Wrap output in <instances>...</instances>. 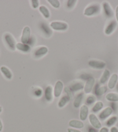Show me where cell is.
<instances>
[{
    "label": "cell",
    "instance_id": "1",
    "mask_svg": "<svg viewBox=\"0 0 118 132\" xmlns=\"http://www.w3.org/2000/svg\"><path fill=\"white\" fill-rule=\"evenodd\" d=\"M100 11V6L99 4H93L88 6L84 11V15L86 16H92L99 13Z\"/></svg>",
    "mask_w": 118,
    "mask_h": 132
},
{
    "label": "cell",
    "instance_id": "2",
    "mask_svg": "<svg viewBox=\"0 0 118 132\" xmlns=\"http://www.w3.org/2000/svg\"><path fill=\"white\" fill-rule=\"evenodd\" d=\"M51 28L56 31H65L68 28V24L65 22L53 21L51 24Z\"/></svg>",
    "mask_w": 118,
    "mask_h": 132
},
{
    "label": "cell",
    "instance_id": "3",
    "mask_svg": "<svg viewBox=\"0 0 118 132\" xmlns=\"http://www.w3.org/2000/svg\"><path fill=\"white\" fill-rule=\"evenodd\" d=\"M4 40H5L8 47L12 51H15L16 44L15 40L13 36L10 33H6L4 35Z\"/></svg>",
    "mask_w": 118,
    "mask_h": 132
},
{
    "label": "cell",
    "instance_id": "4",
    "mask_svg": "<svg viewBox=\"0 0 118 132\" xmlns=\"http://www.w3.org/2000/svg\"><path fill=\"white\" fill-rule=\"evenodd\" d=\"M31 35V29L28 26H25L23 30L22 36L20 38L22 43L23 44H27L30 40Z\"/></svg>",
    "mask_w": 118,
    "mask_h": 132
},
{
    "label": "cell",
    "instance_id": "5",
    "mask_svg": "<svg viewBox=\"0 0 118 132\" xmlns=\"http://www.w3.org/2000/svg\"><path fill=\"white\" fill-rule=\"evenodd\" d=\"M88 120L92 126L95 129H99L101 128V123L98 118L94 113H91L88 116Z\"/></svg>",
    "mask_w": 118,
    "mask_h": 132
},
{
    "label": "cell",
    "instance_id": "6",
    "mask_svg": "<svg viewBox=\"0 0 118 132\" xmlns=\"http://www.w3.org/2000/svg\"><path fill=\"white\" fill-rule=\"evenodd\" d=\"M95 84V79L93 77H90L84 86V92L86 94H89L92 92Z\"/></svg>",
    "mask_w": 118,
    "mask_h": 132
},
{
    "label": "cell",
    "instance_id": "7",
    "mask_svg": "<svg viewBox=\"0 0 118 132\" xmlns=\"http://www.w3.org/2000/svg\"><path fill=\"white\" fill-rule=\"evenodd\" d=\"M88 63L90 67L97 69H102L106 67V63L102 61L90 60Z\"/></svg>",
    "mask_w": 118,
    "mask_h": 132
},
{
    "label": "cell",
    "instance_id": "8",
    "mask_svg": "<svg viewBox=\"0 0 118 132\" xmlns=\"http://www.w3.org/2000/svg\"><path fill=\"white\" fill-rule=\"evenodd\" d=\"M113 111V110L112 108L110 107V106H108V107L105 108L100 113L99 117L102 120H105L112 114Z\"/></svg>",
    "mask_w": 118,
    "mask_h": 132
},
{
    "label": "cell",
    "instance_id": "9",
    "mask_svg": "<svg viewBox=\"0 0 118 132\" xmlns=\"http://www.w3.org/2000/svg\"><path fill=\"white\" fill-rule=\"evenodd\" d=\"M48 52V48L46 47L42 46L37 48L34 52V55L36 58H41L46 55Z\"/></svg>",
    "mask_w": 118,
    "mask_h": 132
},
{
    "label": "cell",
    "instance_id": "10",
    "mask_svg": "<svg viewBox=\"0 0 118 132\" xmlns=\"http://www.w3.org/2000/svg\"><path fill=\"white\" fill-rule=\"evenodd\" d=\"M63 88H64V85L62 81H57L56 83L55 86H54V95L56 98L59 97L62 94L63 92Z\"/></svg>",
    "mask_w": 118,
    "mask_h": 132
},
{
    "label": "cell",
    "instance_id": "11",
    "mask_svg": "<svg viewBox=\"0 0 118 132\" xmlns=\"http://www.w3.org/2000/svg\"><path fill=\"white\" fill-rule=\"evenodd\" d=\"M88 114V108L86 105H83L80 108L79 112V118L82 121H85L86 120Z\"/></svg>",
    "mask_w": 118,
    "mask_h": 132
},
{
    "label": "cell",
    "instance_id": "12",
    "mask_svg": "<svg viewBox=\"0 0 118 132\" xmlns=\"http://www.w3.org/2000/svg\"><path fill=\"white\" fill-rule=\"evenodd\" d=\"M118 80V76L117 74L114 73L111 76L108 83V87L110 89H113L116 85Z\"/></svg>",
    "mask_w": 118,
    "mask_h": 132
},
{
    "label": "cell",
    "instance_id": "13",
    "mask_svg": "<svg viewBox=\"0 0 118 132\" xmlns=\"http://www.w3.org/2000/svg\"><path fill=\"white\" fill-rule=\"evenodd\" d=\"M117 27V23L115 21H112L105 29V33L106 35H110L115 30Z\"/></svg>",
    "mask_w": 118,
    "mask_h": 132
},
{
    "label": "cell",
    "instance_id": "14",
    "mask_svg": "<svg viewBox=\"0 0 118 132\" xmlns=\"http://www.w3.org/2000/svg\"><path fill=\"white\" fill-rule=\"evenodd\" d=\"M16 48L23 52H29L31 50V47L27 44H23L22 43H18L16 45Z\"/></svg>",
    "mask_w": 118,
    "mask_h": 132
},
{
    "label": "cell",
    "instance_id": "15",
    "mask_svg": "<svg viewBox=\"0 0 118 132\" xmlns=\"http://www.w3.org/2000/svg\"><path fill=\"white\" fill-rule=\"evenodd\" d=\"M68 125L70 127L76 129H82L84 127V123L82 121L76 119H72L70 120Z\"/></svg>",
    "mask_w": 118,
    "mask_h": 132
},
{
    "label": "cell",
    "instance_id": "16",
    "mask_svg": "<svg viewBox=\"0 0 118 132\" xmlns=\"http://www.w3.org/2000/svg\"><path fill=\"white\" fill-rule=\"evenodd\" d=\"M103 5L104 12H105V14L106 15V16L108 18L112 17L113 16V11L110 4L105 2V3H103Z\"/></svg>",
    "mask_w": 118,
    "mask_h": 132
},
{
    "label": "cell",
    "instance_id": "17",
    "mask_svg": "<svg viewBox=\"0 0 118 132\" xmlns=\"http://www.w3.org/2000/svg\"><path fill=\"white\" fill-rule=\"evenodd\" d=\"M45 97L48 102H51L53 100V88L51 86L46 87L45 92Z\"/></svg>",
    "mask_w": 118,
    "mask_h": 132
},
{
    "label": "cell",
    "instance_id": "18",
    "mask_svg": "<svg viewBox=\"0 0 118 132\" xmlns=\"http://www.w3.org/2000/svg\"><path fill=\"white\" fill-rule=\"evenodd\" d=\"M0 70L2 72L4 76H5L6 79H8V80H11L12 78V73L11 72V70L8 69L7 67H5V66H3L0 68Z\"/></svg>",
    "mask_w": 118,
    "mask_h": 132
},
{
    "label": "cell",
    "instance_id": "19",
    "mask_svg": "<svg viewBox=\"0 0 118 132\" xmlns=\"http://www.w3.org/2000/svg\"><path fill=\"white\" fill-rule=\"evenodd\" d=\"M110 70L107 69H105L103 72V75H102V76L101 77L100 80V83L101 84L105 83L106 81H108L109 78H110Z\"/></svg>",
    "mask_w": 118,
    "mask_h": 132
},
{
    "label": "cell",
    "instance_id": "20",
    "mask_svg": "<svg viewBox=\"0 0 118 132\" xmlns=\"http://www.w3.org/2000/svg\"><path fill=\"white\" fill-rule=\"evenodd\" d=\"M83 98V93H81L77 95L74 102V106L75 108H78L80 106Z\"/></svg>",
    "mask_w": 118,
    "mask_h": 132
},
{
    "label": "cell",
    "instance_id": "21",
    "mask_svg": "<svg viewBox=\"0 0 118 132\" xmlns=\"http://www.w3.org/2000/svg\"><path fill=\"white\" fill-rule=\"evenodd\" d=\"M39 11L40 12L42 13V15L44 16L45 18L46 19H48L51 16V13H50V11H49L48 9L47 8L46 6L44 5L40 6L39 7Z\"/></svg>",
    "mask_w": 118,
    "mask_h": 132
},
{
    "label": "cell",
    "instance_id": "22",
    "mask_svg": "<svg viewBox=\"0 0 118 132\" xmlns=\"http://www.w3.org/2000/svg\"><path fill=\"white\" fill-rule=\"evenodd\" d=\"M106 100L111 102H118V94L115 93H110L106 95Z\"/></svg>",
    "mask_w": 118,
    "mask_h": 132
},
{
    "label": "cell",
    "instance_id": "23",
    "mask_svg": "<svg viewBox=\"0 0 118 132\" xmlns=\"http://www.w3.org/2000/svg\"><path fill=\"white\" fill-rule=\"evenodd\" d=\"M70 100L71 99H70V98L68 96V95L63 96L58 102V106L60 108L64 107L65 105L70 101Z\"/></svg>",
    "mask_w": 118,
    "mask_h": 132
},
{
    "label": "cell",
    "instance_id": "24",
    "mask_svg": "<svg viewBox=\"0 0 118 132\" xmlns=\"http://www.w3.org/2000/svg\"><path fill=\"white\" fill-rule=\"evenodd\" d=\"M107 89L108 88L106 86H100V87H99L96 88L95 93H96L97 96H101V95H103L106 92Z\"/></svg>",
    "mask_w": 118,
    "mask_h": 132
},
{
    "label": "cell",
    "instance_id": "25",
    "mask_svg": "<svg viewBox=\"0 0 118 132\" xmlns=\"http://www.w3.org/2000/svg\"><path fill=\"white\" fill-rule=\"evenodd\" d=\"M104 106V104L103 102L101 101H98L97 102L96 104H94L93 107L92 108V111L93 112H98L99 111L101 110Z\"/></svg>",
    "mask_w": 118,
    "mask_h": 132
},
{
    "label": "cell",
    "instance_id": "26",
    "mask_svg": "<svg viewBox=\"0 0 118 132\" xmlns=\"http://www.w3.org/2000/svg\"><path fill=\"white\" fill-rule=\"evenodd\" d=\"M118 118L116 116H113V117H112L110 118V119H108L107 121L106 122V125L108 127H112L113 126L116 122L117 121Z\"/></svg>",
    "mask_w": 118,
    "mask_h": 132
},
{
    "label": "cell",
    "instance_id": "27",
    "mask_svg": "<svg viewBox=\"0 0 118 132\" xmlns=\"http://www.w3.org/2000/svg\"><path fill=\"white\" fill-rule=\"evenodd\" d=\"M83 87H84V86L83 85V83L78 82L72 85L71 86V88H70V90L71 91H74V92H76V91L82 90Z\"/></svg>",
    "mask_w": 118,
    "mask_h": 132
},
{
    "label": "cell",
    "instance_id": "28",
    "mask_svg": "<svg viewBox=\"0 0 118 132\" xmlns=\"http://www.w3.org/2000/svg\"><path fill=\"white\" fill-rule=\"evenodd\" d=\"M47 2L54 8H58L60 6V3L58 0H48Z\"/></svg>",
    "mask_w": 118,
    "mask_h": 132
},
{
    "label": "cell",
    "instance_id": "29",
    "mask_svg": "<svg viewBox=\"0 0 118 132\" xmlns=\"http://www.w3.org/2000/svg\"><path fill=\"white\" fill-rule=\"evenodd\" d=\"M96 100V98L94 95H88V97L87 98L86 102L87 105H91L92 104H93L94 102H95Z\"/></svg>",
    "mask_w": 118,
    "mask_h": 132
},
{
    "label": "cell",
    "instance_id": "30",
    "mask_svg": "<svg viewBox=\"0 0 118 132\" xmlns=\"http://www.w3.org/2000/svg\"><path fill=\"white\" fill-rule=\"evenodd\" d=\"M31 5H32L33 8L34 9L37 8H38V6H39L40 3L38 0H31Z\"/></svg>",
    "mask_w": 118,
    "mask_h": 132
},
{
    "label": "cell",
    "instance_id": "31",
    "mask_svg": "<svg viewBox=\"0 0 118 132\" xmlns=\"http://www.w3.org/2000/svg\"><path fill=\"white\" fill-rule=\"evenodd\" d=\"M76 2L77 1H75V0H69V1H67L68 8H73Z\"/></svg>",
    "mask_w": 118,
    "mask_h": 132
},
{
    "label": "cell",
    "instance_id": "32",
    "mask_svg": "<svg viewBox=\"0 0 118 132\" xmlns=\"http://www.w3.org/2000/svg\"><path fill=\"white\" fill-rule=\"evenodd\" d=\"M64 90H65V92L67 94L68 96L70 98V99H71L72 95V91L70 90V88H69L68 87H65L64 88Z\"/></svg>",
    "mask_w": 118,
    "mask_h": 132
},
{
    "label": "cell",
    "instance_id": "33",
    "mask_svg": "<svg viewBox=\"0 0 118 132\" xmlns=\"http://www.w3.org/2000/svg\"><path fill=\"white\" fill-rule=\"evenodd\" d=\"M68 132H82L81 131L79 130L72 129V128H68L67 129Z\"/></svg>",
    "mask_w": 118,
    "mask_h": 132
},
{
    "label": "cell",
    "instance_id": "34",
    "mask_svg": "<svg viewBox=\"0 0 118 132\" xmlns=\"http://www.w3.org/2000/svg\"><path fill=\"white\" fill-rule=\"evenodd\" d=\"M109 131V129L108 127H103L101 128L100 130L99 131V132H108Z\"/></svg>",
    "mask_w": 118,
    "mask_h": 132
},
{
    "label": "cell",
    "instance_id": "35",
    "mask_svg": "<svg viewBox=\"0 0 118 132\" xmlns=\"http://www.w3.org/2000/svg\"><path fill=\"white\" fill-rule=\"evenodd\" d=\"M111 132H118V129L116 127L112 126L111 128Z\"/></svg>",
    "mask_w": 118,
    "mask_h": 132
},
{
    "label": "cell",
    "instance_id": "36",
    "mask_svg": "<svg viewBox=\"0 0 118 132\" xmlns=\"http://www.w3.org/2000/svg\"><path fill=\"white\" fill-rule=\"evenodd\" d=\"M115 15H116V19L117 22H118V5L117 6L116 8L115 11Z\"/></svg>",
    "mask_w": 118,
    "mask_h": 132
},
{
    "label": "cell",
    "instance_id": "37",
    "mask_svg": "<svg viewBox=\"0 0 118 132\" xmlns=\"http://www.w3.org/2000/svg\"><path fill=\"white\" fill-rule=\"evenodd\" d=\"M41 94H42L41 90H39L38 91H36L35 94L38 95V96H40V95H41Z\"/></svg>",
    "mask_w": 118,
    "mask_h": 132
},
{
    "label": "cell",
    "instance_id": "38",
    "mask_svg": "<svg viewBox=\"0 0 118 132\" xmlns=\"http://www.w3.org/2000/svg\"><path fill=\"white\" fill-rule=\"evenodd\" d=\"M3 125L1 119H0V132L3 130Z\"/></svg>",
    "mask_w": 118,
    "mask_h": 132
},
{
    "label": "cell",
    "instance_id": "39",
    "mask_svg": "<svg viewBox=\"0 0 118 132\" xmlns=\"http://www.w3.org/2000/svg\"><path fill=\"white\" fill-rule=\"evenodd\" d=\"M88 132H96V131L93 128H89L88 130Z\"/></svg>",
    "mask_w": 118,
    "mask_h": 132
},
{
    "label": "cell",
    "instance_id": "40",
    "mask_svg": "<svg viewBox=\"0 0 118 132\" xmlns=\"http://www.w3.org/2000/svg\"><path fill=\"white\" fill-rule=\"evenodd\" d=\"M2 111H3V108H2V106H0V113H1Z\"/></svg>",
    "mask_w": 118,
    "mask_h": 132
},
{
    "label": "cell",
    "instance_id": "41",
    "mask_svg": "<svg viewBox=\"0 0 118 132\" xmlns=\"http://www.w3.org/2000/svg\"><path fill=\"white\" fill-rule=\"evenodd\" d=\"M117 90H118V85H117Z\"/></svg>",
    "mask_w": 118,
    "mask_h": 132
}]
</instances>
